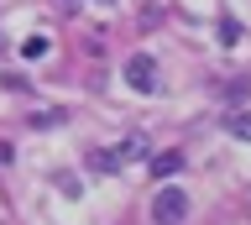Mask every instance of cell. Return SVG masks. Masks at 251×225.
<instances>
[{
	"label": "cell",
	"mask_w": 251,
	"mask_h": 225,
	"mask_svg": "<svg viewBox=\"0 0 251 225\" xmlns=\"http://www.w3.org/2000/svg\"><path fill=\"white\" fill-rule=\"evenodd\" d=\"M235 37H241V26H235V21L225 16V21H220V42H235Z\"/></svg>",
	"instance_id": "cell-7"
},
{
	"label": "cell",
	"mask_w": 251,
	"mask_h": 225,
	"mask_svg": "<svg viewBox=\"0 0 251 225\" xmlns=\"http://www.w3.org/2000/svg\"><path fill=\"white\" fill-rule=\"evenodd\" d=\"M225 131L241 136V142H251V110H230V115H225Z\"/></svg>",
	"instance_id": "cell-4"
},
{
	"label": "cell",
	"mask_w": 251,
	"mask_h": 225,
	"mask_svg": "<svg viewBox=\"0 0 251 225\" xmlns=\"http://www.w3.org/2000/svg\"><path fill=\"white\" fill-rule=\"evenodd\" d=\"M126 84H131L136 95H152V89H157V63L147 58V52H136V58L126 63Z\"/></svg>",
	"instance_id": "cell-2"
},
{
	"label": "cell",
	"mask_w": 251,
	"mask_h": 225,
	"mask_svg": "<svg viewBox=\"0 0 251 225\" xmlns=\"http://www.w3.org/2000/svg\"><path fill=\"white\" fill-rule=\"evenodd\" d=\"M84 168H89V173H115V168H121V152H89Z\"/></svg>",
	"instance_id": "cell-3"
},
{
	"label": "cell",
	"mask_w": 251,
	"mask_h": 225,
	"mask_svg": "<svg viewBox=\"0 0 251 225\" xmlns=\"http://www.w3.org/2000/svg\"><path fill=\"white\" fill-rule=\"evenodd\" d=\"M152 168H157L162 178H173L178 168H183V152H178V147H173V152H157V162H152Z\"/></svg>",
	"instance_id": "cell-5"
},
{
	"label": "cell",
	"mask_w": 251,
	"mask_h": 225,
	"mask_svg": "<svg viewBox=\"0 0 251 225\" xmlns=\"http://www.w3.org/2000/svg\"><path fill=\"white\" fill-rule=\"evenodd\" d=\"M58 189L68 194V199H74V194H78V178H74V173H58Z\"/></svg>",
	"instance_id": "cell-8"
},
{
	"label": "cell",
	"mask_w": 251,
	"mask_h": 225,
	"mask_svg": "<svg viewBox=\"0 0 251 225\" xmlns=\"http://www.w3.org/2000/svg\"><path fill=\"white\" fill-rule=\"evenodd\" d=\"M126 157H147V136H131L126 142Z\"/></svg>",
	"instance_id": "cell-6"
},
{
	"label": "cell",
	"mask_w": 251,
	"mask_h": 225,
	"mask_svg": "<svg viewBox=\"0 0 251 225\" xmlns=\"http://www.w3.org/2000/svg\"><path fill=\"white\" fill-rule=\"evenodd\" d=\"M183 215H188V194L183 189H157V199H152V220L157 225H183Z\"/></svg>",
	"instance_id": "cell-1"
},
{
	"label": "cell",
	"mask_w": 251,
	"mask_h": 225,
	"mask_svg": "<svg viewBox=\"0 0 251 225\" xmlns=\"http://www.w3.org/2000/svg\"><path fill=\"white\" fill-rule=\"evenodd\" d=\"M100 5H110V0H100Z\"/></svg>",
	"instance_id": "cell-9"
}]
</instances>
